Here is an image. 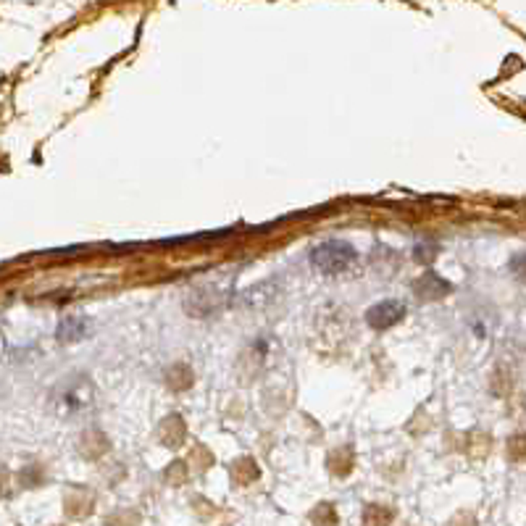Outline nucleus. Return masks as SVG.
Instances as JSON below:
<instances>
[{
    "label": "nucleus",
    "instance_id": "f257e3e1",
    "mask_svg": "<svg viewBox=\"0 0 526 526\" xmlns=\"http://www.w3.org/2000/svg\"><path fill=\"white\" fill-rule=\"evenodd\" d=\"M352 261H355V250L348 242H340V239L324 242L311 253V263L324 274H340L351 266Z\"/></svg>",
    "mask_w": 526,
    "mask_h": 526
},
{
    "label": "nucleus",
    "instance_id": "f03ea898",
    "mask_svg": "<svg viewBox=\"0 0 526 526\" xmlns=\"http://www.w3.org/2000/svg\"><path fill=\"white\" fill-rule=\"evenodd\" d=\"M403 316H406V305H401V303H395V300H384V303L374 305V308L366 313V319H368V324H371L374 329H390V327H395L398 321H403Z\"/></svg>",
    "mask_w": 526,
    "mask_h": 526
},
{
    "label": "nucleus",
    "instance_id": "7ed1b4c3",
    "mask_svg": "<svg viewBox=\"0 0 526 526\" xmlns=\"http://www.w3.org/2000/svg\"><path fill=\"white\" fill-rule=\"evenodd\" d=\"M448 290H450V285L442 282V279H440L437 274H432V271H426L424 279L416 285V295H418V297H426V300H429V297H440V295H445Z\"/></svg>",
    "mask_w": 526,
    "mask_h": 526
}]
</instances>
